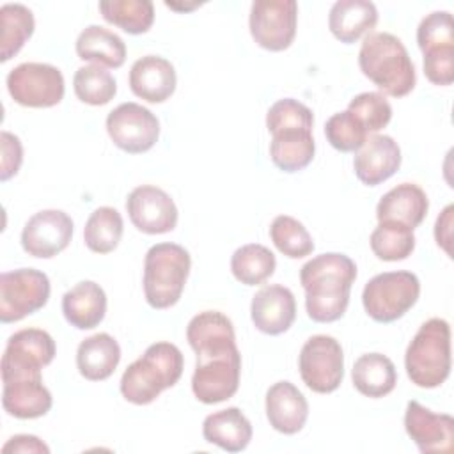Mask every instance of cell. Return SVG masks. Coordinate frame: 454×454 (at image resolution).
<instances>
[{
  "label": "cell",
  "instance_id": "6da1fadb",
  "mask_svg": "<svg viewBox=\"0 0 454 454\" xmlns=\"http://www.w3.org/2000/svg\"><path fill=\"white\" fill-rule=\"evenodd\" d=\"M355 278L356 264L344 254L328 252L307 261L300 270L307 316L316 323L340 319L348 309Z\"/></svg>",
  "mask_w": 454,
  "mask_h": 454
},
{
  "label": "cell",
  "instance_id": "7a4b0ae2",
  "mask_svg": "<svg viewBox=\"0 0 454 454\" xmlns=\"http://www.w3.org/2000/svg\"><path fill=\"white\" fill-rule=\"evenodd\" d=\"M358 66L365 78L392 98L410 94L417 83L413 60L401 39L388 32L365 35L358 51Z\"/></svg>",
  "mask_w": 454,
  "mask_h": 454
},
{
  "label": "cell",
  "instance_id": "3957f363",
  "mask_svg": "<svg viewBox=\"0 0 454 454\" xmlns=\"http://www.w3.org/2000/svg\"><path fill=\"white\" fill-rule=\"evenodd\" d=\"M183 367L184 358L176 344L154 342L122 372L121 394L131 404H149L179 381Z\"/></svg>",
  "mask_w": 454,
  "mask_h": 454
},
{
  "label": "cell",
  "instance_id": "277c9868",
  "mask_svg": "<svg viewBox=\"0 0 454 454\" xmlns=\"http://www.w3.org/2000/svg\"><path fill=\"white\" fill-rule=\"evenodd\" d=\"M406 374L420 388H436L450 374V326L442 317L420 325L404 355Z\"/></svg>",
  "mask_w": 454,
  "mask_h": 454
},
{
  "label": "cell",
  "instance_id": "5b68a950",
  "mask_svg": "<svg viewBox=\"0 0 454 454\" xmlns=\"http://www.w3.org/2000/svg\"><path fill=\"white\" fill-rule=\"evenodd\" d=\"M192 268L190 254L177 243H156L144 259L145 301L158 310L176 305Z\"/></svg>",
  "mask_w": 454,
  "mask_h": 454
},
{
  "label": "cell",
  "instance_id": "8992f818",
  "mask_svg": "<svg viewBox=\"0 0 454 454\" xmlns=\"http://www.w3.org/2000/svg\"><path fill=\"white\" fill-rule=\"evenodd\" d=\"M420 282L411 271H385L374 275L362 291V305L376 323L401 319L419 300Z\"/></svg>",
  "mask_w": 454,
  "mask_h": 454
},
{
  "label": "cell",
  "instance_id": "52a82bcc",
  "mask_svg": "<svg viewBox=\"0 0 454 454\" xmlns=\"http://www.w3.org/2000/svg\"><path fill=\"white\" fill-rule=\"evenodd\" d=\"M50 278L35 268H20L0 275V321L16 323L48 303Z\"/></svg>",
  "mask_w": 454,
  "mask_h": 454
},
{
  "label": "cell",
  "instance_id": "ba28073f",
  "mask_svg": "<svg viewBox=\"0 0 454 454\" xmlns=\"http://www.w3.org/2000/svg\"><path fill=\"white\" fill-rule=\"evenodd\" d=\"M298 369L303 383L317 394L337 390L344 378V351L332 335H312L301 346Z\"/></svg>",
  "mask_w": 454,
  "mask_h": 454
},
{
  "label": "cell",
  "instance_id": "9c48e42d",
  "mask_svg": "<svg viewBox=\"0 0 454 454\" xmlns=\"http://www.w3.org/2000/svg\"><path fill=\"white\" fill-rule=\"evenodd\" d=\"M7 90L11 98L30 108H50L64 98V76L59 67L43 62H23L9 71Z\"/></svg>",
  "mask_w": 454,
  "mask_h": 454
},
{
  "label": "cell",
  "instance_id": "30bf717a",
  "mask_svg": "<svg viewBox=\"0 0 454 454\" xmlns=\"http://www.w3.org/2000/svg\"><path fill=\"white\" fill-rule=\"evenodd\" d=\"M53 337L41 328H23L14 332L2 355V381L12 378L41 376L43 367L55 358Z\"/></svg>",
  "mask_w": 454,
  "mask_h": 454
},
{
  "label": "cell",
  "instance_id": "8fae6325",
  "mask_svg": "<svg viewBox=\"0 0 454 454\" xmlns=\"http://www.w3.org/2000/svg\"><path fill=\"white\" fill-rule=\"evenodd\" d=\"M298 4L294 0H255L250 7V34L270 51H284L296 35Z\"/></svg>",
  "mask_w": 454,
  "mask_h": 454
},
{
  "label": "cell",
  "instance_id": "7c38bea8",
  "mask_svg": "<svg viewBox=\"0 0 454 454\" xmlns=\"http://www.w3.org/2000/svg\"><path fill=\"white\" fill-rule=\"evenodd\" d=\"M106 131L119 149L129 154H140L153 149L158 142L160 121L149 108L128 101L106 115Z\"/></svg>",
  "mask_w": 454,
  "mask_h": 454
},
{
  "label": "cell",
  "instance_id": "4fadbf2b",
  "mask_svg": "<svg viewBox=\"0 0 454 454\" xmlns=\"http://www.w3.org/2000/svg\"><path fill=\"white\" fill-rule=\"evenodd\" d=\"M241 355L232 349L223 355L197 360L192 376V392L204 404H216L231 399L239 387Z\"/></svg>",
  "mask_w": 454,
  "mask_h": 454
},
{
  "label": "cell",
  "instance_id": "5bb4252c",
  "mask_svg": "<svg viewBox=\"0 0 454 454\" xmlns=\"http://www.w3.org/2000/svg\"><path fill=\"white\" fill-rule=\"evenodd\" d=\"M71 238V216L60 209H43L27 220L21 231V247L32 257L50 259L66 250Z\"/></svg>",
  "mask_w": 454,
  "mask_h": 454
},
{
  "label": "cell",
  "instance_id": "9a60e30c",
  "mask_svg": "<svg viewBox=\"0 0 454 454\" xmlns=\"http://www.w3.org/2000/svg\"><path fill=\"white\" fill-rule=\"evenodd\" d=\"M126 211L131 223L145 234H165L177 225V207L172 197L153 184H142L129 192Z\"/></svg>",
  "mask_w": 454,
  "mask_h": 454
},
{
  "label": "cell",
  "instance_id": "2e32d148",
  "mask_svg": "<svg viewBox=\"0 0 454 454\" xmlns=\"http://www.w3.org/2000/svg\"><path fill=\"white\" fill-rule=\"evenodd\" d=\"M404 429L420 452L450 454L454 450V419L434 413L417 401H410L404 411Z\"/></svg>",
  "mask_w": 454,
  "mask_h": 454
},
{
  "label": "cell",
  "instance_id": "e0dca14e",
  "mask_svg": "<svg viewBox=\"0 0 454 454\" xmlns=\"http://www.w3.org/2000/svg\"><path fill=\"white\" fill-rule=\"evenodd\" d=\"M250 316L254 326L266 335H280L296 319V300L291 289L280 284L264 286L252 296Z\"/></svg>",
  "mask_w": 454,
  "mask_h": 454
},
{
  "label": "cell",
  "instance_id": "ac0fdd59",
  "mask_svg": "<svg viewBox=\"0 0 454 454\" xmlns=\"http://www.w3.org/2000/svg\"><path fill=\"white\" fill-rule=\"evenodd\" d=\"M186 340L197 360L216 356L236 349L232 321L218 310H204L193 316L186 326Z\"/></svg>",
  "mask_w": 454,
  "mask_h": 454
},
{
  "label": "cell",
  "instance_id": "d6986e66",
  "mask_svg": "<svg viewBox=\"0 0 454 454\" xmlns=\"http://www.w3.org/2000/svg\"><path fill=\"white\" fill-rule=\"evenodd\" d=\"M401 160V149L392 137L372 135L356 151L353 168L358 181L367 186H378L399 170Z\"/></svg>",
  "mask_w": 454,
  "mask_h": 454
},
{
  "label": "cell",
  "instance_id": "ffe728a7",
  "mask_svg": "<svg viewBox=\"0 0 454 454\" xmlns=\"http://www.w3.org/2000/svg\"><path fill=\"white\" fill-rule=\"evenodd\" d=\"M128 80L131 92L147 103L167 101L177 83L174 66L160 55H145L135 60Z\"/></svg>",
  "mask_w": 454,
  "mask_h": 454
},
{
  "label": "cell",
  "instance_id": "44dd1931",
  "mask_svg": "<svg viewBox=\"0 0 454 454\" xmlns=\"http://www.w3.org/2000/svg\"><path fill=\"white\" fill-rule=\"evenodd\" d=\"M266 417L275 431L296 434L307 422L309 403L291 381H277L266 392Z\"/></svg>",
  "mask_w": 454,
  "mask_h": 454
},
{
  "label": "cell",
  "instance_id": "7402d4cb",
  "mask_svg": "<svg viewBox=\"0 0 454 454\" xmlns=\"http://www.w3.org/2000/svg\"><path fill=\"white\" fill-rule=\"evenodd\" d=\"M270 133V158L277 168L293 174L314 160L316 142L310 126H282Z\"/></svg>",
  "mask_w": 454,
  "mask_h": 454
},
{
  "label": "cell",
  "instance_id": "603a6c76",
  "mask_svg": "<svg viewBox=\"0 0 454 454\" xmlns=\"http://www.w3.org/2000/svg\"><path fill=\"white\" fill-rule=\"evenodd\" d=\"M4 383L2 406L14 419H39L51 410L53 397L44 387L43 376L12 378Z\"/></svg>",
  "mask_w": 454,
  "mask_h": 454
},
{
  "label": "cell",
  "instance_id": "cb8c5ba5",
  "mask_svg": "<svg viewBox=\"0 0 454 454\" xmlns=\"http://www.w3.org/2000/svg\"><path fill=\"white\" fill-rule=\"evenodd\" d=\"M429 209L426 192L415 183H401L388 190L376 206L378 222H397L410 229L419 227Z\"/></svg>",
  "mask_w": 454,
  "mask_h": 454
},
{
  "label": "cell",
  "instance_id": "d4e9b609",
  "mask_svg": "<svg viewBox=\"0 0 454 454\" xmlns=\"http://www.w3.org/2000/svg\"><path fill=\"white\" fill-rule=\"evenodd\" d=\"M62 314L78 330L96 328L106 314V294L103 287L92 280L74 284L62 296Z\"/></svg>",
  "mask_w": 454,
  "mask_h": 454
},
{
  "label": "cell",
  "instance_id": "484cf974",
  "mask_svg": "<svg viewBox=\"0 0 454 454\" xmlns=\"http://www.w3.org/2000/svg\"><path fill=\"white\" fill-rule=\"evenodd\" d=\"M202 436L227 452H241L252 440V424L239 408L231 406L204 419Z\"/></svg>",
  "mask_w": 454,
  "mask_h": 454
},
{
  "label": "cell",
  "instance_id": "4316f807",
  "mask_svg": "<svg viewBox=\"0 0 454 454\" xmlns=\"http://www.w3.org/2000/svg\"><path fill=\"white\" fill-rule=\"evenodd\" d=\"M378 23V9L367 0H339L328 14V28L344 44L358 41Z\"/></svg>",
  "mask_w": 454,
  "mask_h": 454
},
{
  "label": "cell",
  "instance_id": "83f0119b",
  "mask_svg": "<svg viewBox=\"0 0 454 454\" xmlns=\"http://www.w3.org/2000/svg\"><path fill=\"white\" fill-rule=\"evenodd\" d=\"M121 362V346L110 333H94L76 349L78 372L89 381H103L114 374Z\"/></svg>",
  "mask_w": 454,
  "mask_h": 454
},
{
  "label": "cell",
  "instance_id": "f1b7e54d",
  "mask_svg": "<svg viewBox=\"0 0 454 454\" xmlns=\"http://www.w3.org/2000/svg\"><path fill=\"white\" fill-rule=\"evenodd\" d=\"M351 380L353 387L362 395L380 399L395 388L397 371L388 356L381 353H365L353 364Z\"/></svg>",
  "mask_w": 454,
  "mask_h": 454
},
{
  "label": "cell",
  "instance_id": "f546056e",
  "mask_svg": "<svg viewBox=\"0 0 454 454\" xmlns=\"http://www.w3.org/2000/svg\"><path fill=\"white\" fill-rule=\"evenodd\" d=\"M76 55L82 60L117 69L126 60V44L112 30L89 25L76 39Z\"/></svg>",
  "mask_w": 454,
  "mask_h": 454
},
{
  "label": "cell",
  "instance_id": "4dcf8cb0",
  "mask_svg": "<svg viewBox=\"0 0 454 454\" xmlns=\"http://www.w3.org/2000/svg\"><path fill=\"white\" fill-rule=\"evenodd\" d=\"M124 222L115 207L101 206L90 213L83 227V241L94 254H110L117 248Z\"/></svg>",
  "mask_w": 454,
  "mask_h": 454
},
{
  "label": "cell",
  "instance_id": "1f68e13d",
  "mask_svg": "<svg viewBox=\"0 0 454 454\" xmlns=\"http://www.w3.org/2000/svg\"><path fill=\"white\" fill-rule=\"evenodd\" d=\"M277 268L273 252L259 243L239 247L231 257V271L234 278L245 286H259L268 280Z\"/></svg>",
  "mask_w": 454,
  "mask_h": 454
},
{
  "label": "cell",
  "instance_id": "d6a6232c",
  "mask_svg": "<svg viewBox=\"0 0 454 454\" xmlns=\"http://www.w3.org/2000/svg\"><path fill=\"white\" fill-rule=\"evenodd\" d=\"M99 12L105 21L128 34H145L154 21V5L149 0H103Z\"/></svg>",
  "mask_w": 454,
  "mask_h": 454
},
{
  "label": "cell",
  "instance_id": "836d02e7",
  "mask_svg": "<svg viewBox=\"0 0 454 454\" xmlns=\"http://www.w3.org/2000/svg\"><path fill=\"white\" fill-rule=\"evenodd\" d=\"M0 21H2L0 60L7 62L30 39L35 28V21H34L32 11L23 4H4L0 7Z\"/></svg>",
  "mask_w": 454,
  "mask_h": 454
},
{
  "label": "cell",
  "instance_id": "e575fe53",
  "mask_svg": "<svg viewBox=\"0 0 454 454\" xmlns=\"http://www.w3.org/2000/svg\"><path fill=\"white\" fill-rule=\"evenodd\" d=\"M372 254L381 261H404L415 248L413 229L397 222H378L369 238Z\"/></svg>",
  "mask_w": 454,
  "mask_h": 454
},
{
  "label": "cell",
  "instance_id": "d590c367",
  "mask_svg": "<svg viewBox=\"0 0 454 454\" xmlns=\"http://www.w3.org/2000/svg\"><path fill=\"white\" fill-rule=\"evenodd\" d=\"M73 89L82 103L101 106L114 99L117 92L115 78L103 66L89 64L78 67L73 76Z\"/></svg>",
  "mask_w": 454,
  "mask_h": 454
},
{
  "label": "cell",
  "instance_id": "8d00e7d4",
  "mask_svg": "<svg viewBox=\"0 0 454 454\" xmlns=\"http://www.w3.org/2000/svg\"><path fill=\"white\" fill-rule=\"evenodd\" d=\"M270 238L277 250L289 259H301L312 254L314 241L301 222L289 215H278L270 225Z\"/></svg>",
  "mask_w": 454,
  "mask_h": 454
},
{
  "label": "cell",
  "instance_id": "74e56055",
  "mask_svg": "<svg viewBox=\"0 0 454 454\" xmlns=\"http://www.w3.org/2000/svg\"><path fill=\"white\" fill-rule=\"evenodd\" d=\"M367 131L348 110L333 114L325 124V137L330 145L340 153H355L358 151L365 140Z\"/></svg>",
  "mask_w": 454,
  "mask_h": 454
},
{
  "label": "cell",
  "instance_id": "f35d334b",
  "mask_svg": "<svg viewBox=\"0 0 454 454\" xmlns=\"http://www.w3.org/2000/svg\"><path fill=\"white\" fill-rule=\"evenodd\" d=\"M348 112L355 115L367 133H378L387 128L392 119V106L380 92H362L355 96L348 105Z\"/></svg>",
  "mask_w": 454,
  "mask_h": 454
},
{
  "label": "cell",
  "instance_id": "ab89813d",
  "mask_svg": "<svg viewBox=\"0 0 454 454\" xmlns=\"http://www.w3.org/2000/svg\"><path fill=\"white\" fill-rule=\"evenodd\" d=\"M417 44L422 53L438 46H454L452 14L447 11H434L427 14L419 23Z\"/></svg>",
  "mask_w": 454,
  "mask_h": 454
},
{
  "label": "cell",
  "instance_id": "60d3db41",
  "mask_svg": "<svg viewBox=\"0 0 454 454\" xmlns=\"http://www.w3.org/2000/svg\"><path fill=\"white\" fill-rule=\"evenodd\" d=\"M293 124H301V126H314V115L312 110L293 99V98H284L278 99L270 106L266 112V128L268 131H273L282 126H293Z\"/></svg>",
  "mask_w": 454,
  "mask_h": 454
},
{
  "label": "cell",
  "instance_id": "b9f144b4",
  "mask_svg": "<svg viewBox=\"0 0 454 454\" xmlns=\"http://www.w3.org/2000/svg\"><path fill=\"white\" fill-rule=\"evenodd\" d=\"M424 74L434 85H450L454 82V46L424 51Z\"/></svg>",
  "mask_w": 454,
  "mask_h": 454
},
{
  "label": "cell",
  "instance_id": "7bdbcfd3",
  "mask_svg": "<svg viewBox=\"0 0 454 454\" xmlns=\"http://www.w3.org/2000/svg\"><path fill=\"white\" fill-rule=\"evenodd\" d=\"M2 142V170H0V181H9L12 176L18 174L21 161H23V145L21 140L9 131L0 133Z\"/></svg>",
  "mask_w": 454,
  "mask_h": 454
},
{
  "label": "cell",
  "instance_id": "ee69618b",
  "mask_svg": "<svg viewBox=\"0 0 454 454\" xmlns=\"http://www.w3.org/2000/svg\"><path fill=\"white\" fill-rule=\"evenodd\" d=\"M9 452H18V454H48L50 447L39 440L34 434H14L11 436L4 447H2V454H9Z\"/></svg>",
  "mask_w": 454,
  "mask_h": 454
},
{
  "label": "cell",
  "instance_id": "f6af8a7d",
  "mask_svg": "<svg viewBox=\"0 0 454 454\" xmlns=\"http://www.w3.org/2000/svg\"><path fill=\"white\" fill-rule=\"evenodd\" d=\"M452 213H454V206L449 204L442 215L436 218V225H434V238L438 247H442L445 250L447 255H450V227H452Z\"/></svg>",
  "mask_w": 454,
  "mask_h": 454
}]
</instances>
